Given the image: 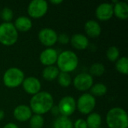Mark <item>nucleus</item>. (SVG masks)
Wrapping results in <instances>:
<instances>
[{
	"mask_svg": "<svg viewBox=\"0 0 128 128\" xmlns=\"http://www.w3.org/2000/svg\"><path fill=\"white\" fill-rule=\"evenodd\" d=\"M53 106L52 96L46 92H40L34 94L30 100V109L36 115L48 112Z\"/></svg>",
	"mask_w": 128,
	"mask_h": 128,
	"instance_id": "f257e3e1",
	"label": "nucleus"
},
{
	"mask_svg": "<svg viewBox=\"0 0 128 128\" xmlns=\"http://www.w3.org/2000/svg\"><path fill=\"white\" fill-rule=\"evenodd\" d=\"M106 124L110 128H128V117L126 111L120 107L111 109L106 115Z\"/></svg>",
	"mask_w": 128,
	"mask_h": 128,
	"instance_id": "f03ea898",
	"label": "nucleus"
},
{
	"mask_svg": "<svg viewBox=\"0 0 128 128\" xmlns=\"http://www.w3.org/2000/svg\"><path fill=\"white\" fill-rule=\"evenodd\" d=\"M58 68L62 72L69 73L74 71L78 66L79 60L75 52L70 50L62 52L57 58Z\"/></svg>",
	"mask_w": 128,
	"mask_h": 128,
	"instance_id": "7ed1b4c3",
	"label": "nucleus"
},
{
	"mask_svg": "<svg viewBox=\"0 0 128 128\" xmlns=\"http://www.w3.org/2000/svg\"><path fill=\"white\" fill-rule=\"evenodd\" d=\"M18 38V32L14 24L4 22L0 25V43L4 46L14 44Z\"/></svg>",
	"mask_w": 128,
	"mask_h": 128,
	"instance_id": "20e7f679",
	"label": "nucleus"
},
{
	"mask_svg": "<svg viewBox=\"0 0 128 128\" xmlns=\"http://www.w3.org/2000/svg\"><path fill=\"white\" fill-rule=\"evenodd\" d=\"M24 80L23 72L16 68H10L8 69L4 76L3 82L5 86L8 88H16L22 83Z\"/></svg>",
	"mask_w": 128,
	"mask_h": 128,
	"instance_id": "39448f33",
	"label": "nucleus"
},
{
	"mask_svg": "<svg viewBox=\"0 0 128 128\" xmlns=\"http://www.w3.org/2000/svg\"><path fill=\"white\" fill-rule=\"evenodd\" d=\"M96 105V100L91 94H83L81 95L77 101L76 107L78 110L83 115L90 114L94 109Z\"/></svg>",
	"mask_w": 128,
	"mask_h": 128,
	"instance_id": "423d86ee",
	"label": "nucleus"
},
{
	"mask_svg": "<svg viewBox=\"0 0 128 128\" xmlns=\"http://www.w3.org/2000/svg\"><path fill=\"white\" fill-rule=\"evenodd\" d=\"M48 10V4L44 0H33L28 7V14L32 18H40L46 14Z\"/></svg>",
	"mask_w": 128,
	"mask_h": 128,
	"instance_id": "0eeeda50",
	"label": "nucleus"
},
{
	"mask_svg": "<svg viewBox=\"0 0 128 128\" xmlns=\"http://www.w3.org/2000/svg\"><path fill=\"white\" fill-rule=\"evenodd\" d=\"M76 103L75 99L71 96L64 97L58 104V112L62 115V116L68 117L71 116L76 110Z\"/></svg>",
	"mask_w": 128,
	"mask_h": 128,
	"instance_id": "6e6552de",
	"label": "nucleus"
},
{
	"mask_svg": "<svg viewBox=\"0 0 128 128\" xmlns=\"http://www.w3.org/2000/svg\"><path fill=\"white\" fill-rule=\"evenodd\" d=\"M74 87L81 92L88 90L93 86L92 76L87 73H82L78 74L74 80Z\"/></svg>",
	"mask_w": 128,
	"mask_h": 128,
	"instance_id": "1a4fd4ad",
	"label": "nucleus"
},
{
	"mask_svg": "<svg viewBox=\"0 0 128 128\" xmlns=\"http://www.w3.org/2000/svg\"><path fill=\"white\" fill-rule=\"evenodd\" d=\"M38 39L43 45L46 46H51L56 43L58 35L53 29L45 28L40 31L38 34Z\"/></svg>",
	"mask_w": 128,
	"mask_h": 128,
	"instance_id": "9d476101",
	"label": "nucleus"
},
{
	"mask_svg": "<svg viewBox=\"0 0 128 128\" xmlns=\"http://www.w3.org/2000/svg\"><path fill=\"white\" fill-rule=\"evenodd\" d=\"M22 84L25 92L32 95H34L40 92L41 88L40 82L34 76H29L24 79Z\"/></svg>",
	"mask_w": 128,
	"mask_h": 128,
	"instance_id": "9b49d317",
	"label": "nucleus"
},
{
	"mask_svg": "<svg viewBox=\"0 0 128 128\" xmlns=\"http://www.w3.org/2000/svg\"><path fill=\"white\" fill-rule=\"evenodd\" d=\"M95 13L100 20H109L113 16V5L110 3H102L97 8Z\"/></svg>",
	"mask_w": 128,
	"mask_h": 128,
	"instance_id": "f8f14e48",
	"label": "nucleus"
},
{
	"mask_svg": "<svg viewBox=\"0 0 128 128\" xmlns=\"http://www.w3.org/2000/svg\"><path fill=\"white\" fill-rule=\"evenodd\" d=\"M58 53L56 50L52 48H48L44 50L40 55V61L44 64L47 66H51L57 62Z\"/></svg>",
	"mask_w": 128,
	"mask_h": 128,
	"instance_id": "ddd939ff",
	"label": "nucleus"
},
{
	"mask_svg": "<svg viewBox=\"0 0 128 128\" xmlns=\"http://www.w3.org/2000/svg\"><path fill=\"white\" fill-rule=\"evenodd\" d=\"M14 118L21 122H26L32 116V112L29 106L26 105H19L14 110Z\"/></svg>",
	"mask_w": 128,
	"mask_h": 128,
	"instance_id": "4468645a",
	"label": "nucleus"
},
{
	"mask_svg": "<svg viewBox=\"0 0 128 128\" xmlns=\"http://www.w3.org/2000/svg\"><path fill=\"white\" fill-rule=\"evenodd\" d=\"M85 32L90 38H97L101 33V27L95 20H88L85 24Z\"/></svg>",
	"mask_w": 128,
	"mask_h": 128,
	"instance_id": "2eb2a0df",
	"label": "nucleus"
},
{
	"mask_svg": "<svg viewBox=\"0 0 128 128\" xmlns=\"http://www.w3.org/2000/svg\"><path fill=\"white\" fill-rule=\"evenodd\" d=\"M72 46L76 50H83L86 49L88 46V40L84 34H74L70 39Z\"/></svg>",
	"mask_w": 128,
	"mask_h": 128,
	"instance_id": "dca6fc26",
	"label": "nucleus"
},
{
	"mask_svg": "<svg viewBox=\"0 0 128 128\" xmlns=\"http://www.w3.org/2000/svg\"><path fill=\"white\" fill-rule=\"evenodd\" d=\"M113 14L120 20L128 18V4L124 2H118L113 5Z\"/></svg>",
	"mask_w": 128,
	"mask_h": 128,
	"instance_id": "f3484780",
	"label": "nucleus"
},
{
	"mask_svg": "<svg viewBox=\"0 0 128 128\" xmlns=\"http://www.w3.org/2000/svg\"><path fill=\"white\" fill-rule=\"evenodd\" d=\"M14 26L16 28V29L18 31L28 32L32 27V20L27 16H19L15 20V23Z\"/></svg>",
	"mask_w": 128,
	"mask_h": 128,
	"instance_id": "a211bd4d",
	"label": "nucleus"
},
{
	"mask_svg": "<svg viewBox=\"0 0 128 128\" xmlns=\"http://www.w3.org/2000/svg\"><path fill=\"white\" fill-rule=\"evenodd\" d=\"M59 73L60 72L58 68H56V66L51 65V66H47L44 69L42 72V76L46 80L52 81L56 78L58 77Z\"/></svg>",
	"mask_w": 128,
	"mask_h": 128,
	"instance_id": "6ab92c4d",
	"label": "nucleus"
},
{
	"mask_svg": "<svg viewBox=\"0 0 128 128\" xmlns=\"http://www.w3.org/2000/svg\"><path fill=\"white\" fill-rule=\"evenodd\" d=\"M86 122L88 128H98L101 124V117L96 112L90 113Z\"/></svg>",
	"mask_w": 128,
	"mask_h": 128,
	"instance_id": "aec40b11",
	"label": "nucleus"
},
{
	"mask_svg": "<svg viewBox=\"0 0 128 128\" xmlns=\"http://www.w3.org/2000/svg\"><path fill=\"white\" fill-rule=\"evenodd\" d=\"M53 128H74V125L68 117L62 116L55 121Z\"/></svg>",
	"mask_w": 128,
	"mask_h": 128,
	"instance_id": "412c9836",
	"label": "nucleus"
},
{
	"mask_svg": "<svg viewBox=\"0 0 128 128\" xmlns=\"http://www.w3.org/2000/svg\"><path fill=\"white\" fill-rule=\"evenodd\" d=\"M90 89V92L92 94V95L97 97H102L107 92V88L103 83H96L92 86Z\"/></svg>",
	"mask_w": 128,
	"mask_h": 128,
	"instance_id": "4be33fe9",
	"label": "nucleus"
},
{
	"mask_svg": "<svg viewBox=\"0 0 128 128\" xmlns=\"http://www.w3.org/2000/svg\"><path fill=\"white\" fill-rule=\"evenodd\" d=\"M116 68L117 70L124 75L128 74V58L127 57H122L117 60L116 64Z\"/></svg>",
	"mask_w": 128,
	"mask_h": 128,
	"instance_id": "5701e85b",
	"label": "nucleus"
},
{
	"mask_svg": "<svg viewBox=\"0 0 128 128\" xmlns=\"http://www.w3.org/2000/svg\"><path fill=\"white\" fill-rule=\"evenodd\" d=\"M58 82L62 87H68L71 84V77L69 74L61 72L58 76Z\"/></svg>",
	"mask_w": 128,
	"mask_h": 128,
	"instance_id": "b1692460",
	"label": "nucleus"
},
{
	"mask_svg": "<svg viewBox=\"0 0 128 128\" xmlns=\"http://www.w3.org/2000/svg\"><path fill=\"white\" fill-rule=\"evenodd\" d=\"M30 120V127L31 128H42L44 124V120L42 116L34 115L31 117Z\"/></svg>",
	"mask_w": 128,
	"mask_h": 128,
	"instance_id": "393cba45",
	"label": "nucleus"
},
{
	"mask_svg": "<svg viewBox=\"0 0 128 128\" xmlns=\"http://www.w3.org/2000/svg\"><path fill=\"white\" fill-rule=\"evenodd\" d=\"M90 75H94L96 76H100L103 75L105 72L104 66L100 63H94L90 68Z\"/></svg>",
	"mask_w": 128,
	"mask_h": 128,
	"instance_id": "a878e982",
	"label": "nucleus"
},
{
	"mask_svg": "<svg viewBox=\"0 0 128 128\" xmlns=\"http://www.w3.org/2000/svg\"><path fill=\"white\" fill-rule=\"evenodd\" d=\"M106 56L111 62H116L119 57V50L116 46H110L106 51Z\"/></svg>",
	"mask_w": 128,
	"mask_h": 128,
	"instance_id": "bb28decb",
	"label": "nucleus"
},
{
	"mask_svg": "<svg viewBox=\"0 0 128 128\" xmlns=\"http://www.w3.org/2000/svg\"><path fill=\"white\" fill-rule=\"evenodd\" d=\"M0 16L2 18V20L4 21H5V22H10V21L13 19L14 13H13V10L10 8H4L1 11Z\"/></svg>",
	"mask_w": 128,
	"mask_h": 128,
	"instance_id": "cd10ccee",
	"label": "nucleus"
},
{
	"mask_svg": "<svg viewBox=\"0 0 128 128\" xmlns=\"http://www.w3.org/2000/svg\"><path fill=\"white\" fill-rule=\"evenodd\" d=\"M74 128H88L86 122L84 119L79 118L74 123Z\"/></svg>",
	"mask_w": 128,
	"mask_h": 128,
	"instance_id": "c85d7f7f",
	"label": "nucleus"
},
{
	"mask_svg": "<svg viewBox=\"0 0 128 128\" xmlns=\"http://www.w3.org/2000/svg\"><path fill=\"white\" fill-rule=\"evenodd\" d=\"M59 43L62 44H66L69 42V37L66 34H61L59 36H58V40Z\"/></svg>",
	"mask_w": 128,
	"mask_h": 128,
	"instance_id": "c756f323",
	"label": "nucleus"
},
{
	"mask_svg": "<svg viewBox=\"0 0 128 128\" xmlns=\"http://www.w3.org/2000/svg\"><path fill=\"white\" fill-rule=\"evenodd\" d=\"M4 128H19L14 123H8L7 124H5V126L4 127Z\"/></svg>",
	"mask_w": 128,
	"mask_h": 128,
	"instance_id": "7c9ffc66",
	"label": "nucleus"
},
{
	"mask_svg": "<svg viewBox=\"0 0 128 128\" xmlns=\"http://www.w3.org/2000/svg\"><path fill=\"white\" fill-rule=\"evenodd\" d=\"M50 2L54 4H58L62 3V0H51Z\"/></svg>",
	"mask_w": 128,
	"mask_h": 128,
	"instance_id": "2f4dec72",
	"label": "nucleus"
},
{
	"mask_svg": "<svg viewBox=\"0 0 128 128\" xmlns=\"http://www.w3.org/2000/svg\"><path fill=\"white\" fill-rule=\"evenodd\" d=\"M4 117V112L3 110H0V121L3 119V118Z\"/></svg>",
	"mask_w": 128,
	"mask_h": 128,
	"instance_id": "473e14b6",
	"label": "nucleus"
}]
</instances>
